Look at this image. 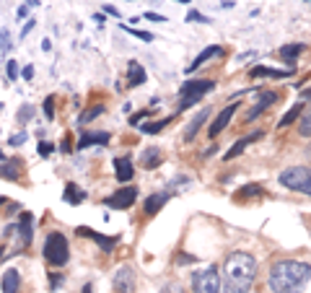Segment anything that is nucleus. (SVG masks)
<instances>
[{"label":"nucleus","mask_w":311,"mask_h":293,"mask_svg":"<svg viewBox=\"0 0 311 293\" xmlns=\"http://www.w3.org/2000/svg\"><path fill=\"white\" fill-rule=\"evenodd\" d=\"M223 293H249L251 283L257 278V257L251 252H231L221 270Z\"/></svg>","instance_id":"1"},{"label":"nucleus","mask_w":311,"mask_h":293,"mask_svg":"<svg viewBox=\"0 0 311 293\" xmlns=\"http://www.w3.org/2000/svg\"><path fill=\"white\" fill-rule=\"evenodd\" d=\"M311 280V265L301 260H278L267 273L272 293H301Z\"/></svg>","instance_id":"2"},{"label":"nucleus","mask_w":311,"mask_h":293,"mask_svg":"<svg viewBox=\"0 0 311 293\" xmlns=\"http://www.w3.org/2000/svg\"><path fill=\"white\" fill-rule=\"evenodd\" d=\"M42 254L52 267H62L70 262V244H67V236L62 231H50L47 239H44Z\"/></svg>","instance_id":"3"},{"label":"nucleus","mask_w":311,"mask_h":293,"mask_svg":"<svg viewBox=\"0 0 311 293\" xmlns=\"http://www.w3.org/2000/svg\"><path fill=\"white\" fill-rule=\"evenodd\" d=\"M218 83L213 81V78H197V81H187V83H182L179 86V101H177V112H184V109H189L194 107L202 96H207L215 88Z\"/></svg>","instance_id":"4"},{"label":"nucleus","mask_w":311,"mask_h":293,"mask_svg":"<svg viewBox=\"0 0 311 293\" xmlns=\"http://www.w3.org/2000/svg\"><path fill=\"white\" fill-rule=\"evenodd\" d=\"M278 182L291 192H304L311 197V166H288L278 174Z\"/></svg>","instance_id":"5"},{"label":"nucleus","mask_w":311,"mask_h":293,"mask_svg":"<svg viewBox=\"0 0 311 293\" xmlns=\"http://www.w3.org/2000/svg\"><path fill=\"white\" fill-rule=\"evenodd\" d=\"M192 293H223L221 286V270L215 265L192 273Z\"/></svg>","instance_id":"6"},{"label":"nucleus","mask_w":311,"mask_h":293,"mask_svg":"<svg viewBox=\"0 0 311 293\" xmlns=\"http://www.w3.org/2000/svg\"><path fill=\"white\" fill-rule=\"evenodd\" d=\"M137 200V184H124L120 189H114V195L104 197V205L114 210H130Z\"/></svg>","instance_id":"7"},{"label":"nucleus","mask_w":311,"mask_h":293,"mask_svg":"<svg viewBox=\"0 0 311 293\" xmlns=\"http://www.w3.org/2000/svg\"><path fill=\"white\" fill-rule=\"evenodd\" d=\"M16 234H18V252L16 254H21L26 249V246L31 244V239H34V216L29 210H24L18 216V221H16Z\"/></svg>","instance_id":"8"},{"label":"nucleus","mask_w":311,"mask_h":293,"mask_svg":"<svg viewBox=\"0 0 311 293\" xmlns=\"http://www.w3.org/2000/svg\"><path fill=\"white\" fill-rule=\"evenodd\" d=\"M75 234H78V236H83V239L96 241V244H99V249H101L104 254H112V252H114V246H117V241H120V236H104V234H99V231H94V229H88V226H78Z\"/></svg>","instance_id":"9"},{"label":"nucleus","mask_w":311,"mask_h":293,"mask_svg":"<svg viewBox=\"0 0 311 293\" xmlns=\"http://www.w3.org/2000/svg\"><path fill=\"white\" fill-rule=\"evenodd\" d=\"M236 109H239V104H234V101H231V104H226V107L215 115V119L210 122V127H207V135H210V138H218V135H221V132L228 127V122L234 119Z\"/></svg>","instance_id":"10"},{"label":"nucleus","mask_w":311,"mask_h":293,"mask_svg":"<svg viewBox=\"0 0 311 293\" xmlns=\"http://www.w3.org/2000/svg\"><path fill=\"white\" fill-rule=\"evenodd\" d=\"M135 270L130 265H122L114 273V293H135Z\"/></svg>","instance_id":"11"},{"label":"nucleus","mask_w":311,"mask_h":293,"mask_svg":"<svg viewBox=\"0 0 311 293\" xmlns=\"http://www.w3.org/2000/svg\"><path fill=\"white\" fill-rule=\"evenodd\" d=\"M262 130H254V132H249V135H244V138H239V140H234V145L228 148L226 153H223V161H234L236 156H241L247 151V145H251V143H257V140H262Z\"/></svg>","instance_id":"12"},{"label":"nucleus","mask_w":311,"mask_h":293,"mask_svg":"<svg viewBox=\"0 0 311 293\" xmlns=\"http://www.w3.org/2000/svg\"><path fill=\"white\" fill-rule=\"evenodd\" d=\"M278 99H280V94H278V91H262V94H259V99H257V104L247 112V122H251V119H257L259 115H264V112H267V109H270Z\"/></svg>","instance_id":"13"},{"label":"nucleus","mask_w":311,"mask_h":293,"mask_svg":"<svg viewBox=\"0 0 311 293\" xmlns=\"http://www.w3.org/2000/svg\"><path fill=\"white\" fill-rule=\"evenodd\" d=\"M293 73H296L293 67H285V70H283V67H270V65L249 67V78H254V81H257V78H278V81H280V78H291Z\"/></svg>","instance_id":"14"},{"label":"nucleus","mask_w":311,"mask_h":293,"mask_svg":"<svg viewBox=\"0 0 311 293\" xmlns=\"http://www.w3.org/2000/svg\"><path fill=\"white\" fill-rule=\"evenodd\" d=\"M114 176H117V182L122 184H130L132 176H135V164L130 156H120V159H114Z\"/></svg>","instance_id":"15"},{"label":"nucleus","mask_w":311,"mask_h":293,"mask_svg":"<svg viewBox=\"0 0 311 293\" xmlns=\"http://www.w3.org/2000/svg\"><path fill=\"white\" fill-rule=\"evenodd\" d=\"M21 174H24V161H21V159L0 161V179H8V182H18Z\"/></svg>","instance_id":"16"},{"label":"nucleus","mask_w":311,"mask_h":293,"mask_svg":"<svg viewBox=\"0 0 311 293\" xmlns=\"http://www.w3.org/2000/svg\"><path fill=\"white\" fill-rule=\"evenodd\" d=\"M215 58H223V47H218V44H210V47H205L197 58L192 60V65H187V73H194L197 67H202L205 62H210Z\"/></svg>","instance_id":"17"},{"label":"nucleus","mask_w":311,"mask_h":293,"mask_svg":"<svg viewBox=\"0 0 311 293\" xmlns=\"http://www.w3.org/2000/svg\"><path fill=\"white\" fill-rule=\"evenodd\" d=\"M109 140H112L109 132H88V130H83V135H80V140L75 145V151H86V148H91V145H107Z\"/></svg>","instance_id":"18"},{"label":"nucleus","mask_w":311,"mask_h":293,"mask_svg":"<svg viewBox=\"0 0 311 293\" xmlns=\"http://www.w3.org/2000/svg\"><path fill=\"white\" fill-rule=\"evenodd\" d=\"M145 81H148L145 67L137 62V60H130V62H127V86H130V88H137V86H143Z\"/></svg>","instance_id":"19"},{"label":"nucleus","mask_w":311,"mask_h":293,"mask_svg":"<svg viewBox=\"0 0 311 293\" xmlns=\"http://www.w3.org/2000/svg\"><path fill=\"white\" fill-rule=\"evenodd\" d=\"M0 288H3V293H18L21 291V273H18L16 267H8L5 273H3Z\"/></svg>","instance_id":"20"},{"label":"nucleus","mask_w":311,"mask_h":293,"mask_svg":"<svg viewBox=\"0 0 311 293\" xmlns=\"http://www.w3.org/2000/svg\"><path fill=\"white\" fill-rule=\"evenodd\" d=\"M169 197H171L169 192H153L151 197L143 202V213H145V216H156V213L169 202Z\"/></svg>","instance_id":"21"},{"label":"nucleus","mask_w":311,"mask_h":293,"mask_svg":"<svg viewBox=\"0 0 311 293\" xmlns=\"http://www.w3.org/2000/svg\"><path fill=\"white\" fill-rule=\"evenodd\" d=\"M207 117H210V109H207V107H205V109H200V115L189 122V125H187V130H184V140H187V143H192L194 138H197V132H200V127H202L205 122H207Z\"/></svg>","instance_id":"22"},{"label":"nucleus","mask_w":311,"mask_h":293,"mask_svg":"<svg viewBox=\"0 0 311 293\" xmlns=\"http://www.w3.org/2000/svg\"><path fill=\"white\" fill-rule=\"evenodd\" d=\"M62 200L67 205H80V202L86 200V189H80L75 182H67L65 189H62Z\"/></svg>","instance_id":"23"},{"label":"nucleus","mask_w":311,"mask_h":293,"mask_svg":"<svg viewBox=\"0 0 311 293\" xmlns=\"http://www.w3.org/2000/svg\"><path fill=\"white\" fill-rule=\"evenodd\" d=\"M306 50V44L304 42H291V44H285V47H280V60H285L288 65H293L296 62V58H298V55H301Z\"/></svg>","instance_id":"24"},{"label":"nucleus","mask_w":311,"mask_h":293,"mask_svg":"<svg viewBox=\"0 0 311 293\" xmlns=\"http://www.w3.org/2000/svg\"><path fill=\"white\" fill-rule=\"evenodd\" d=\"M161 161H164V153H161V148H145L143 151V159H140V164H143V169H156Z\"/></svg>","instance_id":"25"},{"label":"nucleus","mask_w":311,"mask_h":293,"mask_svg":"<svg viewBox=\"0 0 311 293\" xmlns=\"http://www.w3.org/2000/svg\"><path fill=\"white\" fill-rule=\"evenodd\" d=\"M174 122V115L171 117H164V119H156V122H143L140 125V132H145V135H156V132H161L166 125H171Z\"/></svg>","instance_id":"26"},{"label":"nucleus","mask_w":311,"mask_h":293,"mask_svg":"<svg viewBox=\"0 0 311 293\" xmlns=\"http://www.w3.org/2000/svg\"><path fill=\"white\" fill-rule=\"evenodd\" d=\"M262 192H264V187L257 184V182H251V184H244V187H241L234 197H236V200H249V197H259Z\"/></svg>","instance_id":"27"},{"label":"nucleus","mask_w":311,"mask_h":293,"mask_svg":"<svg viewBox=\"0 0 311 293\" xmlns=\"http://www.w3.org/2000/svg\"><path fill=\"white\" fill-rule=\"evenodd\" d=\"M298 135L301 138H311V107H304L301 117H298Z\"/></svg>","instance_id":"28"},{"label":"nucleus","mask_w":311,"mask_h":293,"mask_svg":"<svg viewBox=\"0 0 311 293\" xmlns=\"http://www.w3.org/2000/svg\"><path fill=\"white\" fill-rule=\"evenodd\" d=\"M301 112H304V107H301V104H293L291 109L285 112V117L278 122V130H283V127H291L293 122H298V117H301Z\"/></svg>","instance_id":"29"},{"label":"nucleus","mask_w":311,"mask_h":293,"mask_svg":"<svg viewBox=\"0 0 311 293\" xmlns=\"http://www.w3.org/2000/svg\"><path fill=\"white\" fill-rule=\"evenodd\" d=\"M104 112H107V109H104V104H96V107H91V109H86V112H83V115H80V117H78V125H80V127H83V125H88V122H94L96 117H101V115H104Z\"/></svg>","instance_id":"30"},{"label":"nucleus","mask_w":311,"mask_h":293,"mask_svg":"<svg viewBox=\"0 0 311 293\" xmlns=\"http://www.w3.org/2000/svg\"><path fill=\"white\" fill-rule=\"evenodd\" d=\"M187 24H210V18L200 10H187Z\"/></svg>","instance_id":"31"},{"label":"nucleus","mask_w":311,"mask_h":293,"mask_svg":"<svg viewBox=\"0 0 311 293\" xmlns=\"http://www.w3.org/2000/svg\"><path fill=\"white\" fill-rule=\"evenodd\" d=\"M42 112H44V117H47V119H55V96H47V99H44Z\"/></svg>","instance_id":"32"},{"label":"nucleus","mask_w":311,"mask_h":293,"mask_svg":"<svg viewBox=\"0 0 311 293\" xmlns=\"http://www.w3.org/2000/svg\"><path fill=\"white\" fill-rule=\"evenodd\" d=\"M124 31H130L132 37H137V39H143V42H153V34L151 31H140V29H132V26H122Z\"/></svg>","instance_id":"33"},{"label":"nucleus","mask_w":311,"mask_h":293,"mask_svg":"<svg viewBox=\"0 0 311 293\" xmlns=\"http://www.w3.org/2000/svg\"><path fill=\"white\" fill-rule=\"evenodd\" d=\"M5 75L10 78V81H16V78L21 75V70H18V62H16V60H8V62H5Z\"/></svg>","instance_id":"34"},{"label":"nucleus","mask_w":311,"mask_h":293,"mask_svg":"<svg viewBox=\"0 0 311 293\" xmlns=\"http://www.w3.org/2000/svg\"><path fill=\"white\" fill-rule=\"evenodd\" d=\"M13 44H10V31L8 29H0V52H8Z\"/></svg>","instance_id":"35"},{"label":"nucleus","mask_w":311,"mask_h":293,"mask_svg":"<svg viewBox=\"0 0 311 293\" xmlns=\"http://www.w3.org/2000/svg\"><path fill=\"white\" fill-rule=\"evenodd\" d=\"M31 115H34V109H31V107H21V109H18V117H16V119H18V125H26V122L31 119Z\"/></svg>","instance_id":"36"},{"label":"nucleus","mask_w":311,"mask_h":293,"mask_svg":"<svg viewBox=\"0 0 311 293\" xmlns=\"http://www.w3.org/2000/svg\"><path fill=\"white\" fill-rule=\"evenodd\" d=\"M26 140H29V135H26V132H16V135H10V138H8L10 148H16V145H24Z\"/></svg>","instance_id":"37"},{"label":"nucleus","mask_w":311,"mask_h":293,"mask_svg":"<svg viewBox=\"0 0 311 293\" xmlns=\"http://www.w3.org/2000/svg\"><path fill=\"white\" fill-rule=\"evenodd\" d=\"M148 115H151V109L137 112V115H132V117H130V125H132V127H140V125H143V119H145Z\"/></svg>","instance_id":"38"},{"label":"nucleus","mask_w":311,"mask_h":293,"mask_svg":"<svg viewBox=\"0 0 311 293\" xmlns=\"http://www.w3.org/2000/svg\"><path fill=\"white\" fill-rule=\"evenodd\" d=\"M52 153H55V145L47 143V140H42V143H39V156H42V159H50Z\"/></svg>","instance_id":"39"},{"label":"nucleus","mask_w":311,"mask_h":293,"mask_svg":"<svg viewBox=\"0 0 311 293\" xmlns=\"http://www.w3.org/2000/svg\"><path fill=\"white\" fill-rule=\"evenodd\" d=\"M189 262H197V257L187 252H177V265H189Z\"/></svg>","instance_id":"40"},{"label":"nucleus","mask_w":311,"mask_h":293,"mask_svg":"<svg viewBox=\"0 0 311 293\" xmlns=\"http://www.w3.org/2000/svg\"><path fill=\"white\" fill-rule=\"evenodd\" d=\"M62 286V273H50V288H52V293Z\"/></svg>","instance_id":"41"},{"label":"nucleus","mask_w":311,"mask_h":293,"mask_svg":"<svg viewBox=\"0 0 311 293\" xmlns=\"http://www.w3.org/2000/svg\"><path fill=\"white\" fill-rule=\"evenodd\" d=\"M158 293H184V288H182L179 283H166V286L161 288Z\"/></svg>","instance_id":"42"},{"label":"nucleus","mask_w":311,"mask_h":293,"mask_svg":"<svg viewBox=\"0 0 311 293\" xmlns=\"http://www.w3.org/2000/svg\"><path fill=\"white\" fill-rule=\"evenodd\" d=\"M143 18H148V21H156V24H164V21H166V16L156 13V10H148V13H143Z\"/></svg>","instance_id":"43"},{"label":"nucleus","mask_w":311,"mask_h":293,"mask_svg":"<svg viewBox=\"0 0 311 293\" xmlns=\"http://www.w3.org/2000/svg\"><path fill=\"white\" fill-rule=\"evenodd\" d=\"M21 78H24V81H31L34 78V65H26L24 70H21Z\"/></svg>","instance_id":"44"},{"label":"nucleus","mask_w":311,"mask_h":293,"mask_svg":"<svg viewBox=\"0 0 311 293\" xmlns=\"http://www.w3.org/2000/svg\"><path fill=\"white\" fill-rule=\"evenodd\" d=\"M104 13H107V16H114V18H120V10L114 8V5H109V3H104Z\"/></svg>","instance_id":"45"},{"label":"nucleus","mask_w":311,"mask_h":293,"mask_svg":"<svg viewBox=\"0 0 311 293\" xmlns=\"http://www.w3.org/2000/svg\"><path fill=\"white\" fill-rule=\"evenodd\" d=\"M34 26H37V21H34V18H29V21H26V26L21 29V39H24V37H26V34H29V31L34 29Z\"/></svg>","instance_id":"46"},{"label":"nucleus","mask_w":311,"mask_h":293,"mask_svg":"<svg viewBox=\"0 0 311 293\" xmlns=\"http://www.w3.org/2000/svg\"><path fill=\"white\" fill-rule=\"evenodd\" d=\"M301 99H304V101H311V86L301 91Z\"/></svg>","instance_id":"47"},{"label":"nucleus","mask_w":311,"mask_h":293,"mask_svg":"<svg viewBox=\"0 0 311 293\" xmlns=\"http://www.w3.org/2000/svg\"><path fill=\"white\" fill-rule=\"evenodd\" d=\"M42 50H44V52H50V50H52V42H50V39H44V42H42Z\"/></svg>","instance_id":"48"},{"label":"nucleus","mask_w":311,"mask_h":293,"mask_svg":"<svg viewBox=\"0 0 311 293\" xmlns=\"http://www.w3.org/2000/svg\"><path fill=\"white\" fill-rule=\"evenodd\" d=\"M62 151H65V153H70V151H73V148H70V140H67V138L62 140Z\"/></svg>","instance_id":"49"},{"label":"nucleus","mask_w":311,"mask_h":293,"mask_svg":"<svg viewBox=\"0 0 311 293\" xmlns=\"http://www.w3.org/2000/svg\"><path fill=\"white\" fill-rule=\"evenodd\" d=\"M80 293H94V286H91V283H86V286H83V291H80Z\"/></svg>","instance_id":"50"},{"label":"nucleus","mask_w":311,"mask_h":293,"mask_svg":"<svg viewBox=\"0 0 311 293\" xmlns=\"http://www.w3.org/2000/svg\"><path fill=\"white\" fill-rule=\"evenodd\" d=\"M39 5V0H26V8H37Z\"/></svg>","instance_id":"51"},{"label":"nucleus","mask_w":311,"mask_h":293,"mask_svg":"<svg viewBox=\"0 0 311 293\" xmlns=\"http://www.w3.org/2000/svg\"><path fill=\"white\" fill-rule=\"evenodd\" d=\"M5 202H8V200H5V197H0V205H5Z\"/></svg>","instance_id":"52"},{"label":"nucleus","mask_w":311,"mask_h":293,"mask_svg":"<svg viewBox=\"0 0 311 293\" xmlns=\"http://www.w3.org/2000/svg\"><path fill=\"white\" fill-rule=\"evenodd\" d=\"M174 3H189V0H174Z\"/></svg>","instance_id":"53"},{"label":"nucleus","mask_w":311,"mask_h":293,"mask_svg":"<svg viewBox=\"0 0 311 293\" xmlns=\"http://www.w3.org/2000/svg\"><path fill=\"white\" fill-rule=\"evenodd\" d=\"M3 254H5V249H3V246H0V257H3Z\"/></svg>","instance_id":"54"},{"label":"nucleus","mask_w":311,"mask_h":293,"mask_svg":"<svg viewBox=\"0 0 311 293\" xmlns=\"http://www.w3.org/2000/svg\"><path fill=\"white\" fill-rule=\"evenodd\" d=\"M0 161H5V159H3V151H0Z\"/></svg>","instance_id":"55"},{"label":"nucleus","mask_w":311,"mask_h":293,"mask_svg":"<svg viewBox=\"0 0 311 293\" xmlns=\"http://www.w3.org/2000/svg\"><path fill=\"white\" fill-rule=\"evenodd\" d=\"M304 3H311V0H304Z\"/></svg>","instance_id":"56"},{"label":"nucleus","mask_w":311,"mask_h":293,"mask_svg":"<svg viewBox=\"0 0 311 293\" xmlns=\"http://www.w3.org/2000/svg\"><path fill=\"white\" fill-rule=\"evenodd\" d=\"M0 109H3V104H0Z\"/></svg>","instance_id":"57"}]
</instances>
